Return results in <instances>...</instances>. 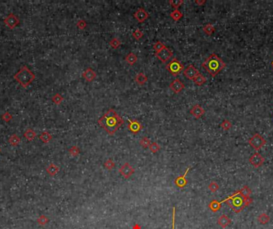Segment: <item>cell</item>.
<instances>
[{
  "mask_svg": "<svg viewBox=\"0 0 273 229\" xmlns=\"http://www.w3.org/2000/svg\"><path fill=\"white\" fill-rule=\"evenodd\" d=\"M123 123V119L113 108L109 109L107 112L98 120V124L110 135L114 134Z\"/></svg>",
  "mask_w": 273,
  "mask_h": 229,
  "instance_id": "obj_1",
  "label": "cell"
},
{
  "mask_svg": "<svg viewBox=\"0 0 273 229\" xmlns=\"http://www.w3.org/2000/svg\"><path fill=\"white\" fill-rule=\"evenodd\" d=\"M201 66L212 76L215 77L220 71L226 67V63L223 61L221 58L219 57L216 53H212L206 59Z\"/></svg>",
  "mask_w": 273,
  "mask_h": 229,
  "instance_id": "obj_2",
  "label": "cell"
},
{
  "mask_svg": "<svg viewBox=\"0 0 273 229\" xmlns=\"http://www.w3.org/2000/svg\"><path fill=\"white\" fill-rule=\"evenodd\" d=\"M244 201V199L240 196L239 190H237L236 192H234L233 194L229 196L227 199L222 201L221 203L227 202L229 207L233 210V212H235L236 213H239L245 208Z\"/></svg>",
  "mask_w": 273,
  "mask_h": 229,
  "instance_id": "obj_3",
  "label": "cell"
},
{
  "mask_svg": "<svg viewBox=\"0 0 273 229\" xmlns=\"http://www.w3.org/2000/svg\"><path fill=\"white\" fill-rule=\"evenodd\" d=\"M166 69L170 72L173 76H176L179 75L181 72V71H184V68L183 64L180 63V61L177 58H173L170 62L167 64L166 65Z\"/></svg>",
  "mask_w": 273,
  "mask_h": 229,
  "instance_id": "obj_4",
  "label": "cell"
},
{
  "mask_svg": "<svg viewBox=\"0 0 273 229\" xmlns=\"http://www.w3.org/2000/svg\"><path fill=\"white\" fill-rule=\"evenodd\" d=\"M248 144L254 149L255 151H259L266 144V140L264 137L258 133H256L248 139Z\"/></svg>",
  "mask_w": 273,
  "mask_h": 229,
  "instance_id": "obj_5",
  "label": "cell"
},
{
  "mask_svg": "<svg viewBox=\"0 0 273 229\" xmlns=\"http://www.w3.org/2000/svg\"><path fill=\"white\" fill-rule=\"evenodd\" d=\"M155 56L158 60H161V62L166 63L173 57V52L165 46L163 49L159 51L158 53H155Z\"/></svg>",
  "mask_w": 273,
  "mask_h": 229,
  "instance_id": "obj_6",
  "label": "cell"
},
{
  "mask_svg": "<svg viewBox=\"0 0 273 229\" xmlns=\"http://www.w3.org/2000/svg\"><path fill=\"white\" fill-rule=\"evenodd\" d=\"M264 161H265L264 157L258 152L254 153L249 157V162L251 163V165L254 168H256V169L257 168H259V167L262 166L264 165Z\"/></svg>",
  "mask_w": 273,
  "mask_h": 229,
  "instance_id": "obj_7",
  "label": "cell"
},
{
  "mask_svg": "<svg viewBox=\"0 0 273 229\" xmlns=\"http://www.w3.org/2000/svg\"><path fill=\"white\" fill-rule=\"evenodd\" d=\"M119 173L121 176L124 177L126 179H128L135 173V169H133L129 162H126L119 169Z\"/></svg>",
  "mask_w": 273,
  "mask_h": 229,
  "instance_id": "obj_8",
  "label": "cell"
},
{
  "mask_svg": "<svg viewBox=\"0 0 273 229\" xmlns=\"http://www.w3.org/2000/svg\"><path fill=\"white\" fill-rule=\"evenodd\" d=\"M198 74H200V72L193 65H189L185 69H184V76L190 81H193V79Z\"/></svg>",
  "mask_w": 273,
  "mask_h": 229,
  "instance_id": "obj_9",
  "label": "cell"
},
{
  "mask_svg": "<svg viewBox=\"0 0 273 229\" xmlns=\"http://www.w3.org/2000/svg\"><path fill=\"white\" fill-rule=\"evenodd\" d=\"M184 87H185L184 84L182 83L179 79H175V80L173 81H172L170 83V84H169V88L173 91V92L176 93V94L180 93V92L184 89Z\"/></svg>",
  "mask_w": 273,
  "mask_h": 229,
  "instance_id": "obj_10",
  "label": "cell"
},
{
  "mask_svg": "<svg viewBox=\"0 0 273 229\" xmlns=\"http://www.w3.org/2000/svg\"><path fill=\"white\" fill-rule=\"evenodd\" d=\"M134 19L140 23H142L149 18V14H148L146 10L143 8H139L137 11L133 14Z\"/></svg>",
  "mask_w": 273,
  "mask_h": 229,
  "instance_id": "obj_11",
  "label": "cell"
},
{
  "mask_svg": "<svg viewBox=\"0 0 273 229\" xmlns=\"http://www.w3.org/2000/svg\"><path fill=\"white\" fill-rule=\"evenodd\" d=\"M190 114H191L192 116H193L195 119H200L201 116H203L205 111V109L201 106V105H199V104H196V105H194L191 109H190Z\"/></svg>",
  "mask_w": 273,
  "mask_h": 229,
  "instance_id": "obj_12",
  "label": "cell"
},
{
  "mask_svg": "<svg viewBox=\"0 0 273 229\" xmlns=\"http://www.w3.org/2000/svg\"><path fill=\"white\" fill-rule=\"evenodd\" d=\"M189 169H190V168L186 169L185 173H184V174L183 176H179L175 179V181H174V184H175L178 188L182 189V188H184L186 186L187 183H188V181H187L186 179V175L188 174V173H189Z\"/></svg>",
  "mask_w": 273,
  "mask_h": 229,
  "instance_id": "obj_13",
  "label": "cell"
},
{
  "mask_svg": "<svg viewBox=\"0 0 273 229\" xmlns=\"http://www.w3.org/2000/svg\"><path fill=\"white\" fill-rule=\"evenodd\" d=\"M128 129L133 134H138L142 129V126L138 120H129Z\"/></svg>",
  "mask_w": 273,
  "mask_h": 229,
  "instance_id": "obj_14",
  "label": "cell"
},
{
  "mask_svg": "<svg viewBox=\"0 0 273 229\" xmlns=\"http://www.w3.org/2000/svg\"><path fill=\"white\" fill-rule=\"evenodd\" d=\"M82 76L83 78L88 82H92L96 79L97 77V74H96L95 71L91 69V68H87L85 70L83 73H82Z\"/></svg>",
  "mask_w": 273,
  "mask_h": 229,
  "instance_id": "obj_15",
  "label": "cell"
},
{
  "mask_svg": "<svg viewBox=\"0 0 273 229\" xmlns=\"http://www.w3.org/2000/svg\"><path fill=\"white\" fill-rule=\"evenodd\" d=\"M230 223H231V220L229 219V216L227 215H221L218 218V220H217V224L222 228H226L229 225H230Z\"/></svg>",
  "mask_w": 273,
  "mask_h": 229,
  "instance_id": "obj_16",
  "label": "cell"
},
{
  "mask_svg": "<svg viewBox=\"0 0 273 229\" xmlns=\"http://www.w3.org/2000/svg\"><path fill=\"white\" fill-rule=\"evenodd\" d=\"M221 201H218L217 200H213L208 204V208H210V210L213 213H217V211H219L221 208Z\"/></svg>",
  "mask_w": 273,
  "mask_h": 229,
  "instance_id": "obj_17",
  "label": "cell"
},
{
  "mask_svg": "<svg viewBox=\"0 0 273 229\" xmlns=\"http://www.w3.org/2000/svg\"><path fill=\"white\" fill-rule=\"evenodd\" d=\"M135 81L139 85H143L148 81V77L143 72H139L138 74L136 75Z\"/></svg>",
  "mask_w": 273,
  "mask_h": 229,
  "instance_id": "obj_18",
  "label": "cell"
},
{
  "mask_svg": "<svg viewBox=\"0 0 273 229\" xmlns=\"http://www.w3.org/2000/svg\"><path fill=\"white\" fill-rule=\"evenodd\" d=\"M239 193H240L241 197H242L244 199H245V198L250 197V195L252 193V190H251V189L248 186L244 185L241 190H239Z\"/></svg>",
  "mask_w": 273,
  "mask_h": 229,
  "instance_id": "obj_19",
  "label": "cell"
},
{
  "mask_svg": "<svg viewBox=\"0 0 273 229\" xmlns=\"http://www.w3.org/2000/svg\"><path fill=\"white\" fill-rule=\"evenodd\" d=\"M125 60H126V61L128 63L129 65H133L137 61H138V57H137V55H135L133 53H129L128 55L126 56V58H125Z\"/></svg>",
  "mask_w": 273,
  "mask_h": 229,
  "instance_id": "obj_20",
  "label": "cell"
},
{
  "mask_svg": "<svg viewBox=\"0 0 273 229\" xmlns=\"http://www.w3.org/2000/svg\"><path fill=\"white\" fill-rule=\"evenodd\" d=\"M206 81H207V79L202 74H198L197 76L193 79V82L195 84H196L197 86H201L203 85L205 83Z\"/></svg>",
  "mask_w": 273,
  "mask_h": 229,
  "instance_id": "obj_21",
  "label": "cell"
},
{
  "mask_svg": "<svg viewBox=\"0 0 273 229\" xmlns=\"http://www.w3.org/2000/svg\"><path fill=\"white\" fill-rule=\"evenodd\" d=\"M258 221H259V224H261V225H266L270 221V216H269L267 213H261L260 215L258 216Z\"/></svg>",
  "mask_w": 273,
  "mask_h": 229,
  "instance_id": "obj_22",
  "label": "cell"
},
{
  "mask_svg": "<svg viewBox=\"0 0 273 229\" xmlns=\"http://www.w3.org/2000/svg\"><path fill=\"white\" fill-rule=\"evenodd\" d=\"M215 30H216V29H215V27L213 26L212 24L208 23V24H206L205 25H204L203 31L206 34L208 35V36L212 35V34L215 32Z\"/></svg>",
  "mask_w": 273,
  "mask_h": 229,
  "instance_id": "obj_23",
  "label": "cell"
},
{
  "mask_svg": "<svg viewBox=\"0 0 273 229\" xmlns=\"http://www.w3.org/2000/svg\"><path fill=\"white\" fill-rule=\"evenodd\" d=\"M170 17L174 20V21L177 22L179 21L182 17H183V14L179 10H174L170 13Z\"/></svg>",
  "mask_w": 273,
  "mask_h": 229,
  "instance_id": "obj_24",
  "label": "cell"
},
{
  "mask_svg": "<svg viewBox=\"0 0 273 229\" xmlns=\"http://www.w3.org/2000/svg\"><path fill=\"white\" fill-rule=\"evenodd\" d=\"M140 145L141 146H142L143 148H148L149 146H150V144H151V141H150V139L147 137H143L142 139L140 140Z\"/></svg>",
  "mask_w": 273,
  "mask_h": 229,
  "instance_id": "obj_25",
  "label": "cell"
},
{
  "mask_svg": "<svg viewBox=\"0 0 273 229\" xmlns=\"http://www.w3.org/2000/svg\"><path fill=\"white\" fill-rule=\"evenodd\" d=\"M110 46L112 47L113 49H118L120 46H121V42L119 39H117V37H114V38H113L111 41L110 42Z\"/></svg>",
  "mask_w": 273,
  "mask_h": 229,
  "instance_id": "obj_26",
  "label": "cell"
},
{
  "mask_svg": "<svg viewBox=\"0 0 273 229\" xmlns=\"http://www.w3.org/2000/svg\"><path fill=\"white\" fill-rule=\"evenodd\" d=\"M168 2L174 10H178V8L184 3V0H170Z\"/></svg>",
  "mask_w": 273,
  "mask_h": 229,
  "instance_id": "obj_27",
  "label": "cell"
},
{
  "mask_svg": "<svg viewBox=\"0 0 273 229\" xmlns=\"http://www.w3.org/2000/svg\"><path fill=\"white\" fill-rule=\"evenodd\" d=\"M232 127V124L231 122L229 120H228V119H224V120L221 123V124H220V127H221L224 131H229V130L231 129Z\"/></svg>",
  "mask_w": 273,
  "mask_h": 229,
  "instance_id": "obj_28",
  "label": "cell"
},
{
  "mask_svg": "<svg viewBox=\"0 0 273 229\" xmlns=\"http://www.w3.org/2000/svg\"><path fill=\"white\" fill-rule=\"evenodd\" d=\"M104 166L108 169V170H112L113 169H114L115 167V163L112 159H107L104 163Z\"/></svg>",
  "mask_w": 273,
  "mask_h": 229,
  "instance_id": "obj_29",
  "label": "cell"
},
{
  "mask_svg": "<svg viewBox=\"0 0 273 229\" xmlns=\"http://www.w3.org/2000/svg\"><path fill=\"white\" fill-rule=\"evenodd\" d=\"M149 148H150V151L152 153H156L161 150V146H160V145L157 142H151L150 146H149Z\"/></svg>",
  "mask_w": 273,
  "mask_h": 229,
  "instance_id": "obj_30",
  "label": "cell"
},
{
  "mask_svg": "<svg viewBox=\"0 0 273 229\" xmlns=\"http://www.w3.org/2000/svg\"><path fill=\"white\" fill-rule=\"evenodd\" d=\"M47 171H48V173H49L51 176H54V175H55V174L58 173V171H59V167H57L55 165L51 164L49 167H48Z\"/></svg>",
  "mask_w": 273,
  "mask_h": 229,
  "instance_id": "obj_31",
  "label": "cell"
},
{
  "mask_svg": "<svg viewBox=\"0 0 273 229\" xmlns=\"http://www.w3.org/2000/svg\"><path fill=\"white\" fill-rule=\"evenodd\" d=\"M165 47V46L164 45V43H162L161 42H156V43H154L153 48L154 51H155L156 53H158L159 51H161V49H163Z\"/></svg>",
  "mask_w": 273,
  "mask_h": 229,
  "instance_id": "obj_32",
  "label": "cell"
},
{
  "mask_svg": "<svg viewBox=\"0 0 273 229\" xmlns=\"http://www.w3.org/2000/svg\"><path fill=\"white\" fill-rule=\"evenodd\" d=\"M208 189L210 190L212 192H216L217 191H218L219 189V185H218V183L216 182V181H212L210 182V184L208 185Z\"/></svg>",
  "mask_w": 273,
  "mask_h": 229,
  "instance_id": "obj_33",
  "label": "cell"
},
{
  "mask_svg": "<svg viewBox=\"0 0 273 229\" xmlns=\"http://www.w3.org/2000/svg\"><path fill=\"white\" fill-rule=\"evenodd\" d=\"M132 36L136 40H140L143 37V32L141 30H139V29H137V30L133 31V34H132Z\"/></svg>",
  "mask_w": 273,
  "mask_h": 229,
  "instance_id": "obj_34",
  "label": "cell"
},
{
  "mask_svg": "<svg viewBox=\"0 0 273 229\" xmlns=\"http://www.w3.org/2000/svg\"><path fill=\"white\" fill-rule=\"evenodd\" d=\"M69 152H70V155H72L73 157H76V156H77V155L79 154L80 150L78 149V147H77V146H74L70 149Z\"/></svg>",
  "mask_w": 273,
  "mask_h": 229,
  "instance_id": "obj_35",
  "label": "cell"
},
{
  "mask_svg": "<svg viewBox=\"0 0 273 229\" xmlns=\"http://www.w3.org/2000/svg\"><path fill=\"white\" fill-rule=\"evenodd\" d=\"M49 220H48V218L47 216H41L38 219V224L41 225H47V223H48Z\"/></svg>",
  "mask_w": 273,
  "mask_h": 229,
  "instance_id": "obj_36",
  "label": "cell"
},
{
  "mask_svg": "<svg viewBox=\"0 0 273 229\" xmlns=\"http://www.w3.org/2000/svg\"><path fill=\"white\" fill-rule=\"evenodd\" d=\"M77 27H78V29H80V30H84L85 28L86 27L87 23L84 21V20H79V21L77 22Z\"/></svg>",
  "mask_w": 273,
  "mask_h": 229,
  "instance_id": "obj_37",
  "label": "cell"
},
{
  "mask_svg": "<svg viewBox=\"0 0 273 229\" xmlns=\"http://www.w3.org/2000/svg\"><path fill=\"white\" fill-rule=\"evenodd\" d=\"M175 220H176V208H173V219H172V229H175Z\"/></svg>",
  "mask_w": 273,
  "mask_h": 229,
  "instance_id": "obj_38",
  "label": "cell"
},
{
  "mask_svg": "<svg viewBox=\"0 0 273 229\" xmlns=\"http://www.w3.org/2000/svg\"><path fill=\"white\" fill-rule=\"evenodd\" d=\"M252 202V197H247V198H245L244 201V206L245 207H247V206H248L249 204H251Z\"/></svg>",
  "mask_w": 273,
  "mask_h": 229,
  "instance_id": "obj_39",
  "label": "cell"
},
{
  "mask_svg": "<svg viewBox=\"0 0 273 229\" xmlns=\"http://www.w3.org/2000/svg\"><path fill=\"white\" fill-rule=\"evenodd\" d=\"M54 100L56 104H60L61 102H62V97L59 95H55V97L54 98Z\"/></svg>",
  "mask_w": 273,
  "mask_h": 229,
  "instance_id": "obj_40",
  "label": "cell"
},
{
  "mask_svg": "<svg viewBox=\"0 0 273 229\" xmlns=\"http://www.w3.org/2000/svg\"><path fill=\"white\" fill-rule=\"evenodd\" d=\"M205 2H206V1H205V0H203V1H199V0H196V1H195V3H196V4H197V5H199V6H202V5L205 4Z\"/></svg>",
  "mask_w": 273,
  "mask_h": 229,
  "instance_id": "obj_41",
  "label": "cell"
},
{
  "mask_svg": "<svg viewBox=\"0 0 273 229\" xmlns=\"http://www.w3.org/2000/svg\"><path fill=\"white\" fill-rule=\"evenodd\" d=\"M133 229H141V227L138 224H136V225H133Z\"/></svg>",
  "mask_w": 273,
  "mask_h": 229,
  "instance_id": "obj_42",
  "label": "cell"
},
{
  "mask_svg": "<svg viewBox=\"0 0 273 229\" xmlns=\"http://www.w3.org/2000/svg\"><path fill=\"white\" fill-rule=\"evenodd\" d=\"M271 67L273 68V60H272V61H271Z\"/></svg>",
  "mask_w": 273,
  "mask_h": 229,
  "instance_id": "obj_43",
  "label": "cell"
}]
</instances>
